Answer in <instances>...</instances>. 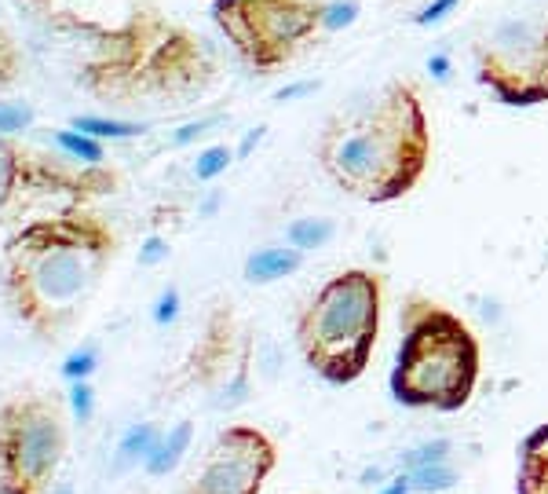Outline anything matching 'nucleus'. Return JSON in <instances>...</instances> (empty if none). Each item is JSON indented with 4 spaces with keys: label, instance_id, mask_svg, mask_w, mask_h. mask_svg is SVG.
<instances>
[{
    "label": "nucleus",
    "instance_id": "obj_33",
    "mask_svg": "<svg viewBox=\"0 0 548 494\" xmlns=\"http://www.w3.org/2000/svg\"><path fill=\"white\" fill-rule=\"evenodd\" d=\"M264 125H260V129H253V132H249V136H245V143H242V147H238V154H242V158H245V154H249V151H253V147H256V143H260V140H264Z\"/></svg>",
    "mask_w": 548,
    "mask_h": 494
},
{
    "label": "nucleus",
    "instance_id": "obj_24",
    "mask_svg": "<svg viewBox=\"0 0 548 494\" xmlns=\"http://www.w3.org/2000/svg\"><path fill=\"white\" fill-rule=\"evenodd\" d=\"M33 125V110L26 103H0V136H19Z\"/></svg>",
    "mask_w": 548,
    "mask_h": 494
},
{
    "label": "nucleus",
    "instance_id": "obj_35",
    "mask_svg": "<svg viewBox=\"0 0 548 494\" xmlns=\"http://www.w3.org/2000/svg\"><path fill=\"white\" fill-rule=\"evenodd\" d=\"M30 4H52V0H30Z\"/></svg>",
    "mask_w": 548,
    "mask_h": 494
},
{
    "label": "nucleus",
    "instance_id": "obj_31",
    "mask_svg": "<svg viewBox=\"0 0 548 494\" xmlns=\"http://www.w3.org/2000/svg\"><path fill=\"white\" fill-rule=\"evenodd\" d=\"M315 88H318V81H300L296 88H278V92H274V99H278V103H285V99L307 96V92H315Z\"/></svg>",
    "mask_w": 548,
    "mask_h": 494
},
{
    "label": "nucleus",
    "instance_id": "obj_23",
    "mask_svg": "<svg viewBox=\"0 0 548 494\" xmlns=\"http://www.w3.org/2000/svg\"><path fill=\"white\" fill-rule=\"evenodd\" d=\"M95 366H99V352L95 348H77L74 355L63 359V377L66 381H88L95 374Z\"/></svg>",
    "mask_w": 548,
    "mask_h": 494
},
{
    "label": "nucleus",
    "instance_id": "obj_25",
    "mask_svg": "<svg viewBox=\"0 0 548 494\" xmlns=\"http://www.w3.org/2000/svg\"><path fill=\"white\" fill-rule=\"evenodd\" d=\"M454 451V443L450 440H432V443H421V447H413L406 458H402V473L413 469V465H424V462H439V458H450Z\"/></svg>",
    "mask_w": 548,
    "mask_h": 494
},
{
    "label": "nucleus",
    "instance_id": "obj_34",
    "mask_svg": "<svg viewBox=\"0 0 548 494\" xmlns=\"http://www.w3.org/2000/svg\"><path fill=\"white\" fill-rule=\"evenodd\" d=\"M428 70H432V77H446V74H450V63H446V55H435L432 63H428Z\"/></svg>",
    "mask_w": 548,
    "mask_h": 494
},
{
    "label": "nucleus",
    "instance_id": "obj_8",
    "mask_svg": "<svg viewBox=\"0 0 548 494\" xmlns=\"http://www.w3.org/2000/svg\"><path fill=\"white\" fill-rule=\"evenodd\" d=\"M322 4L326 0H212V22L249 70L278 74L322 30Z\"/></svg>",
    "mask_w": 548,
    "mask_h": 494
},
{
    "label": "nucleus",
    "instance_id": "obj_14",
    "mask_svg": "<svg viewBox=\"0 0 548 494\" xmlns=\"http://www.w3.org/2000/svg\"><path fill=\"white\" fill-rule=\"evenodd\" d=\"M190 440H194V421L190 418L176 421L169 432H161V440L154 443V451H150L147 462H143L147 476H169L172 469L183 462V454L190 451Z\"/></svg>",
    "mask_w": 548,
    "mask_h": 494
},
{
    "label": "nucleus",
    "instance_id": "obj_20",
    "mask_svg": "<svg viewBox=\"0 0 548 494\" xmlns=\"http://www.w3.org/2000/svg\"><path fill=\"white\" fill-rule=\"evenodd\" d=\"M22 77V48L15 41V33L8 30V22L0 15V88H11Z\"/></svg>",
    "mask_w": 548,
    "mask_h": 494
},
{
    "label": "nucleus",
    "instance_id": "obj_4",
    "mask_svg": "<svg viewBox=\"0 0 548 494\" xmlns=\"http://www.w3.org/2000/svg\"><path fill=\"white\" fill-rule=\"evenodd\" d=\"M483 348L461 315L413 293L402 304V337L391 363V399L410 410L457 414L472 403Z\"/></svg>",
    "mask_w": 548,
    "mask_h": 494
},
{
    "label": "nucleus",
    "instance_id": "obj_16",
    "mask_svg": "<svg viewBox=\"0 0 548 494\" xmlns=\"http://www.w3.org/2000/svg\"><path fill=\"white\" fill-rule=\"evenodd\" d=\"M77 132H85V136H95V140H136L143 136V125L139 121H125V118H103V114H77L70 121Z\"/></svg>",
    "mask_w": 548,
    "mask_h": 494
},
{
    "label": "nucleus",
    "instance_id": "obj_18",
    "mask_svg": "<svg viewBox=\"0 0 548 494\" xmlns=\"http://www.w3.org/2000/svg\"><path fill=\"white\" fill-rule=\"evenodd\" d=\"M52 143L59 147V151H66L70 158H77V162H85V165H103L106 162L103 140H95V136H85V132H77L74 125H70V129L52 132Z\"/></svg>",
    "mask_w": 548,
    "mask_h": 494
},
{
    "label": "nucleus",
    "instance_id": "obj_19",
    "mask_svg": "<svg viewBox=\"0 0 548 494\" xmlns=\"http://www.w3.org/2000/svg\"><path fill=\"white\" fill-rule=\"evenodd\" d=\"M333 220L326 216H304V220H293L289 224V246H296L300 253H311V249H322L333 238Z\"/></svg>",
    "mask_w": 548,
    "mask_h": 494
},
{
    "label": "nucleus",
    "instance_id": "obj_12",
    "mask_svg": "<svg viewBox=\"0 0 548 494\" xmlns=\"http://www.w3.org/2000/svg\"><path fill=\"white\" fill-rule=\"evenodd\" d=\"M516 494H548V421L534 425L519 443Z\"/></svg>",
    "mask_w": 548,
    "mask_h": 494
},
{
    "label": "nucleus",
    "instance_id": "obj_30",
    "mask_svg": "<svg viewBox=\"0 0 548 494\" xmlns=\"http://www.w3.org/2000/svg\"><path fill=\"white\" fill-rule=\"evenodd\" d=\"M212 125H216V118H209V121H190V125H183V129L176 132V136H172V143H176V147H183V143L198 140L201 132H209Z\"/></svg>",
    "mask_w": 548,
    "mask_h": 494
},
{
    "label": "nucleus",
    "instance_id": "obj_17",
    "mask_svg": "<svg viewBox=\"0 0 548 494\" xmlns=\"http://www.w3.org/2000/svg\"><path fill=\"white\" fill-rule=\"evenodd\" d=\"M406 476H410V487H413V491H421V494L450 491V487H454L457 480H461V473L454 469V462H450V458L413 465V469H406Z\"/></svg>",
    "mask_w": 548,
    "mask_h": 494
},
{
    "label": "nucleus",
    "instance_id": "obj_27",
    "mask_svg": "<svg viewBox=\"0 0 548 494\" xmlns=\"http://www.w3.org/2000/svg\"><path fill=\"white\" fill-rule=\"evenodd\" d=\"M176 315H180V290L169 286V290L158 297V304H154V323L169 326V323H176Z\"/></svg>",
    "mask_w": 548,
    "mask_h": 494
},
{
    "label": "nucleus",
    "instance_id": "obj_5",
    "mask_svg": "<svg viewBox=\"0 0 548 494\" xmlns=\"http://www.w3.org/2000/svg\"><path fill=\"white\" fill-rule=\"evenodd\" d=\"M384 315V282L366 268L337 271L296 315L293 337L304 363L326 385H355L369 370Z\"/></svg>",
    "mask_w": 548,
    "mask_h": 494
},
{
    "label": "nucleus",
    "instance_id": "obj_9",
    "mask_svg": "<svg viewBox=\"0 0 548 494\" xmlns=\"http://www.w3.org/2000/svg\"><path fill=\"white\" fill-rule=\"evenodd\" d=\"M475 74L505 107L548 103V15L501 22L475 44Z\"/></svg>",
    "mask_w": 548,
    "mask_h": 494
},
{
    "label": "nucleus",
    "instance_id": "obj_13",
    "mask_svg": "<svg viewBox=\"0 0 548 494\" xmlns=\"http://www.w3.org/2000/svg\"><path fill=\"white\" fill-rule=\"evenodd\" d=\"M300 268H304V253L296 246H267V249H256L253 257L245 260V282L271 286V282L296 275Z\"/></svg>",
    "mask_w": 548,
    "mask_h": 494
},
{
    "label": "nucleus",
    "instance_id": "obj_26",
    "mask_svg": "<svg viewBox=\"0 0 548 494\" xmlns=\"http://www.w3.org/2000/svg\"><path fill=\"white\" fill-rule=\"evenodd\" d=\"M70 407H74V418L81 425H88L95 414V392L88 381H70Z\"/></svg>",
    "mask_w": 548,
    "mask_h": 494
},
{
    "label": "nucleus",
    "instance_id": "obj_6",
    "mask_svg": "<svg viewBox=\"0 0 548 494\" xmlns=\"http://www.w3.org/2000/svg\"><path fill=\"white\" fill-rule=\"evenodd\" d=\"M121 187L114 165H85L19 136H0V227L30 224L70 209H88Z\"/></svg>",
    "mask_w": 548,
    "mask_h": 494
},
{
    "label": "nucleus",
    "instance_id": "obj_22",
    "mask_svg": "<svg viewBox=\"0 0 548 494\" xmlns=\"http://www.w3.org/2000/svg\"><path fill=\"white\" fill-rule=\"evenodd\" d=\"M359 0H326L322 4V30H348L359 19Z\"/></svg>",
    "mask_w": 548,
    "mask_h": 494
},
{
    "label": "nucleus",
    "instance_id": "obj_28",
    "mask_svg": "<svg viewBox=\"0 0 548 494\" xmlns=\"http://www.w3.org/2000/svg\"><path fill=\"white\" fill-rule=\"evenodd\" d=\"M457 4H461V0H432L428 8L417 11V19H413V22H417V26H432V22H443L446 15L457 8Z\"/></svg>",
    "mask_w": 548,
    "mask_h": 494
},
{
    "label": "nucleus",
    "instance_id": "obj_32",
    "mask_svg": "<svg viewBox=\"0 0 548 494\" xmlns=\"http://www.w3.org/2000/svg\"><path fill=\"white\" fill-rule=\"evenodd\" d=\"M413 487H410V476L406 473H399L395 480H388V484L380 487V494H410Z\"/></svg>",
    "mask_w": 548,
    "mask_h": 494
},
{
    "label": "nucleus",
    "instance_id": "obj_1",
    "mask_svg": "<svg viewBox=\"0 0 548 494\" xmlns=\"http://www.w3.org/2000/svg\"><path fill=\"white\" fill-rule=\"evenodd\" d=\"M117 246L114 224L92 205L15 227L0 249V297L11 319L41 344L63 341L106 279Z\"/></svg>",
    "mask_w": 548,
    "mask_h": 494
},
{
    "label": "nucleus",
    "instance_id": "obj_29",
    "mask_svg": "<svg viewBox=\"0 0 548 494\" xmlns=\"http://www.w3.org/2000/svg\"><path fill=\"white\" fill-rule=\"evenodd\" d=\"M165 257H169V242L161 235H150L147 242H143V249H139V264H147V268L161 264Z\"/></svg>",
    "mask_w": 548,
    "mask_h": 494
},
{
    "label": "nucleus",
    "instance_id": "obj_21",
    "mask_svg": "<svg viewBox=\"0 0 548 494\" xmlns=\"http://www.w3.org/2000/svg\"><path fill=\"white\" fill-rule=\"evenodd\" d=\"M231 162H234L231 147L212 143V147H205V151L198 154V162H194V176H198V180H216V176H223V172L231 169Z\"/></svg>",
    "mask_w": 548,
    "mask_h": 494
},
{
    "label": "nucleus",
    "instance_id": "obj_15",
    "mask_svg": "<svg viewBox=\"0 0 548 494\" xmlns=\"http://www.w3.org/2000/svg\"><path fill=\"white\" fill-rule=\"evenodd\" d=\"M161 440V425H154V421H139V425H132V429L121 436V443H117V473L121 469H132V465L147 462V454L154 451V443Z\"/></svg>",
    "mask_w": 548,
    "mask_h": 494
},
{
    "label": "nucleus",
    "instance_id": "obj_10",
    "mask_svg": "<svg viewBox=\"0 0 548 494\" xmlns=\"http://www.w3.org/2000/svg\"><path fill=\"white\" fill-rule=\"evenodd\" d=\"M249 359L253 341L238 330L234 304H212L198 341L183 359V385L220 392V407H234L249 392Z\"/></svg>",
    "mask_w": 548,
    "mask_h": 494
},
{
    "label": "nucleus",
    "instance_id": "obj_11",
    "mask_svg": "<svg viewBox=\"0 0 548 494\" xmlns=\"http://www.w3.org/2000/svg\"><path fill=\"white\" fill-rule=\"evenodd\" d=\"M278 469V443L256 425H227L180 494H264Z\"/></svg>",
    "mask_w": 548,
    "mask_h": 494
},
{
    "label": "nucleus",
    "instance_id": "obj_3",
    "mask_svg": "<svg viewBox=\"0 0 548 494\" xmlns=\"http://www.w3.org/2000/svg\"><path fill=\"white\" fill-rule=\"evenodd\" d=\"M315 158L329 180L359 202L406 198L432 162V129L417 85L391 81L369 107L329 118L318 132Z\"/></svg>",
    "mask_w": 548,
    "mask_h": 494
},
{
    "label": "nucleus",
    "instance_id": "obj_2",
    "mask_svg": "<svg viewBox=\"0 0 548 494\" xmlns=\"http://www.w3.org/2000/svg\"><path fill=\"white\" fill-rule=\"evenodd\" d=\"M77 33L85 37L77 85L110 107L180 103L216 81V59L205 41L158 0H132L121 22L77 19Z\"/></svg>",
    "mask_w": 548,
    "mask_h": 494
},
{
    "label": "nucleus",
    "instance_id": "obj_7",
    "mask_svg": "<svg viewBox=\"0 0 548 494\" xmlns=\"http://www.w3.org/2000/svg\"><path fill=\"white\" fill-rule=\"evenodd\" d=\"M70 451L59 396L19 392L0 403V494H52Z\"/></svg>",
    "mask_w": 548,
    "mask_h": 494
}]
</instances>
